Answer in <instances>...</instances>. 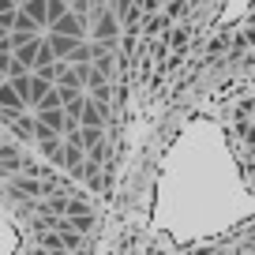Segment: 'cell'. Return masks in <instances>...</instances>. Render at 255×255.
<instances>
[{
  "label": "cell",
  "mask_w": 255,
  "mask_h": 255,
  "mask_svg": "<svg viewBox=\"0 0 255 255\" xmlns=\"http://www.w3.org/2000/svg\"><path fill=\"white\" fill-rule=\"evenodd\" d=\"M49 30H53V34H64V38H83V30H87V19H79L75 11H68V15L56 19Z\"/></svg>",
  "instance_id": "obj_1"
},
{
  "label": "cell",
  "mask_w": 255,
  "mask_h": 255,
  "mask_svg": "<svg viewBox=\"0 0 255 255\" xmlns=\"http://www.w3.org/2000/svg\"><path fill=\"white\" fill-rule=\"evenodd\" d=\"M19 11L23 15H30L34 19V26H49V15H45V0H26V4H19Z\"/></svg>",
  "instance_id": "obj_2"
}]
</instances>
